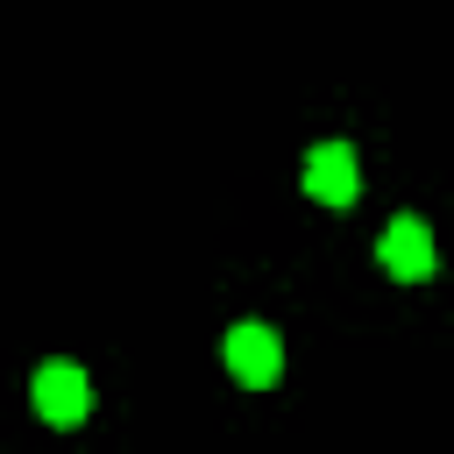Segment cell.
Returning a JSON list of instances; mask_svg holds the SVG:
<instances>
[{
	"label": "cell",
	"instance_id": "obj_1",
	"mask_svg": "<svg viewBox=\"0 0 454 454\" xmlns=\"http://www.w3.org/2000/svg\"><path fill=\"white\" fill-rule=\"evenodd\" d=\"M220 362H227V376H241L248 390H262V383H277V369H284V340H277L262 319H241V326H227Z\"/></svg>",
	"mask_w": 454,
	"mask_h": 454
},
{
	"label": "cell",
	"instance_id": "obj_2",
	"mask_svg": "<svg viewBox=\"0 0 454 454\" xmlns=\"http://www.w3.org/2000/svg\"><path fill=\"white\" fill-rule=\"evenodd\" d=\"M376 262H383L397 284L433 277V227H426L419 213H397V220L383 227V241H376Z\"/></svg>",
	"mask_w": 454,
	"mask_h": 454
},
{
	"label": "cell",
	"instance_id": "obj_3",
	"mask_svg": "<svg viewBox=\"0 0 454 454\" xmlns=\"http://www.w3.org/2000/svg\"><path fill=\"white\" fill-rule=\"evenodd\" d=\"M28 397H35V411H43L50 426H78V419L92 411V390H85V369H78V362H43L35 383H28Z\"/></svg>",
	"mask_w": 454,
	"mask_h": 454
},
{
	"label": "cell",
	"instance_id": "obj_4",
	"mask_svg": "<svg viewBox=\"0 0 454 454\" xmlns=\"http://www.w3.org/2000/svg\"><path fill=\"white\" fill-rule=\"evenodd\" d=\"M305 192H312L319 206H348V199L362 192V170H355V149H348V142H319V149L305 156Z\"/></svg>",
	"mask_w": 454,
	"mask_h": 454
}]
</instances>
